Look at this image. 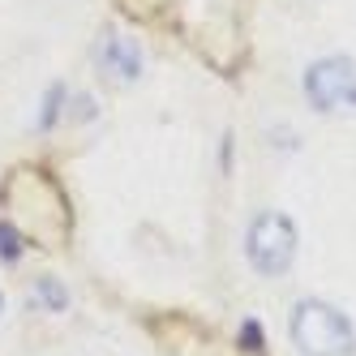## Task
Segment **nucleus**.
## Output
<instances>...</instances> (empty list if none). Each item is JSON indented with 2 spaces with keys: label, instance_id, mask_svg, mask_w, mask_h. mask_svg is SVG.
I'll return each mask as SVG.
<instances>
[{
  "label": "nucleus",
  "instance_id": "obj_5",
  "mask_svg": "<svg viewBox=\"0 0 356 356\" xmlns=\"http://www.w3.org/2000/svg\"><path fill=\"white\" fill-rule=\"evenodd\" d=\"M31 305H47V309H60L65 305V292L56 288V279H39L31 288Z\"/></svg>",
  "mask_w": 356,
  "mask_h": 356
},
{
  "label": "nucleus",
  "instance_id": "obj_4",
  "mask_svg": "<svg viewBox=\"0 0 356 356\" xmlns=\"http://www.w3.org/2000/svg\"><path fill=\"white\" fill-rule=\"evenodd\" d=\"M99 60H104L108 73H116L120 82H134L138 73H142V52H138V43L124 39V35L104 39V47H99Z\"/></svg>",
  "mask_w": 356,
  "mask_h": 356
},
{
  "label": "nucleus",
  "instance_id": "obj_6",
  "mask_svg": "<svg viewBox=\"0 0 356 356\" xmlns=\"http://www.w3.org/2000/svg\"><path fill=\"white\" fill-rule=\"evenodd\" d=\"M0 253H5V258H17V236L9 227H0Z\"/></svg>",
  "mask_w": 356,
  "mask_h": 356
},
{
  "label": "nucleus",
  "instance_id": "obj_2",
  "mask_svg": "<svg viewBox=\"0 0 356 356\" xmlns=\"http://www.w3.org/2000/svg\"><path fill=\"white\" fill-rule=\"evenodd\" d=\"M245 253H249V262L253 270H262V275H284L296 258V227L288 215H279V211H266L249 223V236H245Z\"/></svg>",
  "mask_w": 356,
  "mask_h": 356
},
{
  "label": "nucleus",
  "instance_id": "obj_7",
  "mask_svg": "<svg viewBox=\"0 0 356 356\" xmlns=\"http://www.w3.org/2000/svg\"><path fill=\"white\" fill-rule=\"evenodd\" d=\"M0 314H5V296H0Z\"/></svg>",
  "mask_w": 356,
  "mask_h": 356
},
{
  "label": "nucleus",
  "instance_id": "obj_1",
  "mask_svg": "<svg viewBox=\"0 0 356 356\" xmlns=\"http://www.w3.org/2000/svg\"><path fill=\"white\" fill-rule=\"evenodd\" d=\"M292 343L300 356H356L352 322L326 300H300L292 309Z\"/></svg>",
  "mask_w": 356,
  "mask_h": 356
},
{
  "label": "nucleus",
  "instance_id": "obj_3",
  "mask_svg": "<svg viewBox=\"0 0 356 356\" xmlns=\"http://www.w3.org/2000/svg\"><path fill=\"white\" fill-rule=\"evenodd\" d=\"M305 95L318 112H356V60L322 56L305 73Z\"/></svg>",
  "mask_w": 356,
  "mask_h": 356
}]
</instances>
